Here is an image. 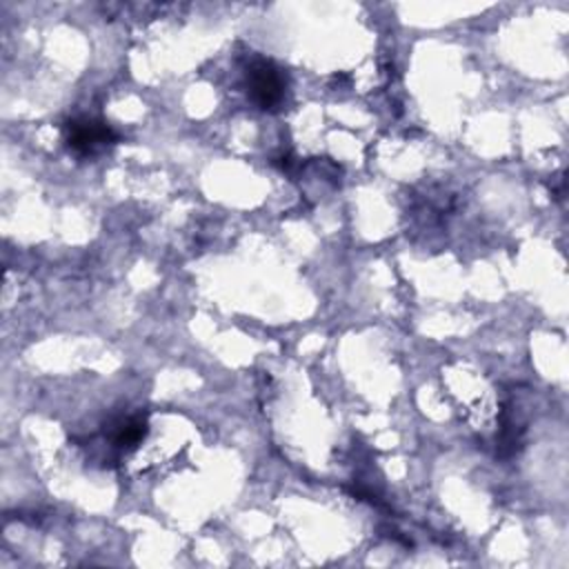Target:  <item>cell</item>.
I'll list each match as a JSON object with an SVG mask.
<instances>
[{
	"label": "cell",
	"mask_w": 569,
	"mask_h": 569,
	"mask_svg": "<svg viewBox=\"0 0 569 569\" xmlns=\"http://www.w3.org/2000/svg\"><path fill=\"white\" fill-rule=\"evenodd\" d=\"M244 82L251 102L262 111H276L284 102L287 78L276 62L267 58H253L244 69Z\"/></svg>",
	"instance_id": "obj_1"
},
{
	"label": "cell",
	"mask_w": 569,
	"mask_h": 569,
	"mask_svg": "<svg viewBox=\"0 0 569 569\" xmlns=\"http://www.w3.org/2000/svg\"><path fill=\"white\" fill-rule=\"evenodd\" d=\"M62 129H64V142L69 151H73L80 158L96 156L98 151L120 140V136L104 120H93V118L67 120Z\"/></svg>",
	"instance_id": "obj_2"
},
{
	"label": "cell",
	"mask_w": 569,
	"mask_h": 569,
	"mask_svg": "<svg viewBox=\"0 0 569 569\" xmlns=\"http://www.w3.org/2000/svg\"><path fill=\"white\" fill-rule=\"evenodd\" d=\"M149 427H147V418L136 413V416H124V418H118L113 422V427L109 429V438H111V445L118 447V449H136L144 436H147Z\"/></svg>",
	"instance_id": "obj_3"
}]
</instances>
